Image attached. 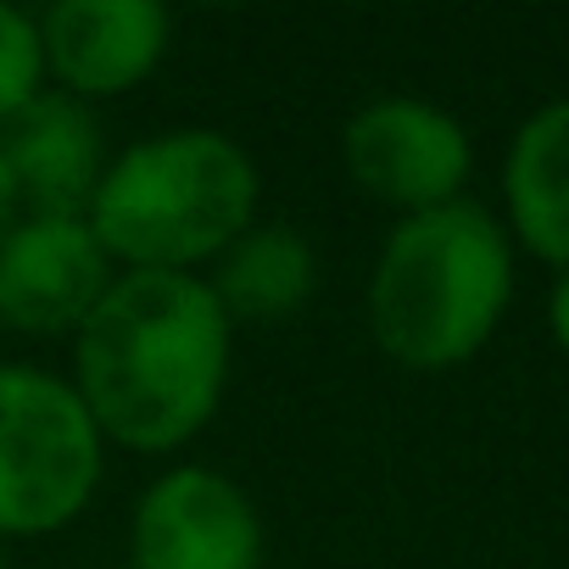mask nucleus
<instances>
[{"instance_id":"1","label":"nucleus","mask_w":569,"mask_h":569,"mask_svg":"<svg viewBox=\"0 0 569 569\" xmlns=\"http://www.w3.org/2000/svg\"><path fill=\"white\" fill-rule=\"evenodd\" d=\"M234 325L201 273H118L73 336V391L107 447L173 452L229 391Z\"/></svg>"},{"instance_id":"2","label":"nucleus","mask_w":569,"mask_h":569,"mask_svg":"<svg viewBox=\"0 0 569 569\" xmlns=\"http://www.w3.org/2000/svg\"><path fill=\"white\" fill-rule=\"evenodd\" d=\"M508 302V229L480 201H447L386 234L369 279V330L397 369L447 375L497 336Z\"/></svg>"},{"instance_id":"3","label":"nucleus","mask_w":569,"mask_h":569,"mask_svg":"<svg viewBox=\"0 0 569 569\" xmlns=\"http://www.w3.org/2000/svg\"><path fill=\"white\" fill-rule=\"evenodd\" d=\"M257 207L262 173L234 134L162 129L107 162L84 218L123 273H201Z\"/></svg>"},{"instance_id":"4","label":"nucleus","mask_w":569,"mask_h":569,"mask_svg":"<svg viewBox=\"0 0 569 569\" xmlns=\"http://www.w3.org/2000/svg\"><path fill=\"white\" fill-rule=\"evenodd\" d=\"M107 475V441L73 380L0 363V541L73 525Z\"/></svg>"},{"instance_id":"5","label":"nucleus","mask_w":569,"mask_h":569,"mask_svg":"<svg viewBox=\"0 0 569 569\" xmlns=\"http://www.w3.org/2000/svg\"><path fill=\"white\" fill-rule=\"evenodd\" d=\"M341 157L352 184L402 218L463 201V179L475 168L469 129L419 96H380L358 107L341 134Z\"/></svg>"},{"instance_id":"6","label":"nucleus","mask_w":569,"mask_h":569,"mask_svg":"<svg viewBox=\"0 0 569 569\" xmlns=\"http://www.w3.org/2000/svg\"><path fill=\"white\" fill-rule=\"evenodd\" d=\"M262 513L240 480L207 463L157 475L129 519L134 569H262Z\"/></svg>"},{"instance_id":"7","label":"nucleus","mask_w":569,"mask_h":569,"mask_svg":"<svg viewBox=\"0 0 569 569\" xmlns=\"http://www.w3.org/2000/svg\"><path fill=\"white\" fill-rule=\"evenodd\" d=\"M123 268L90 218H18L0 240V325L23 336H79Z\"/></svg>"},{"instance_id":"8","label":"nucleus","mask_w":569,"mask_h":569,"mask_svg":"<svg viewBox=\"0 0 569 569\" xmlns=\"http://www.w3.org/2000/svg\"><path fill=\"white\" fill-rule=\"evenodd\" d=\"M168 34L173 23L157 0H57L40 18L46 79L84 107L112 101L162 68Z\"/></svg>"},{"instance_id":"9","label":"nucleus","mask_w":569,"mask_h":569,"mask_svg":"<svg viewBox=\"0 0 569 569\" xmlns=\"http://www.w3.org/2000/svg\"><path fill=\"white\" fill-rule=\"evenodd\" d=\"M0 157L23 190V212L40 218H84L112 162L96 107L62 90H40L12 123H0Z\"/></svg>"},{"instance_id":"10","label":"nucleus","mask_w":569,"mask_h":569,"mask_svg":"<svg viewBox=\"0 0 569 569\" xmlns=\"http://www.w3.org/2000/svg\"><path fill=\"white\" fill-rule=\"evenodd\" d=\"M201 279L212 284L229 325H284L319 291V251L291 223L257 218L223 246V257Z\"/></svg>"},{"instance_id":"11","label":"nucleus","mask_w":569,"mask_h":569,"mask_svg":"<svg viewBox=\"0 0 569 569\" xmlns=\"http://www.w3.org/2000/svg\"><path fill=\"white\" fill-rule=\"evenodd\" d=\"M508 229L552 268H569V101L530 112L502 162Z\"/></svg>"},{"instance_id":"12","label":"nucleus","mask_w":569,"mask_h":569,"mask_svg":"<svg viewBox=\"0 0 569 569\" xmlns=\"http://www.w3.org/2000/svg\"><path fill=\"white\" fill-rule=\"evenodd\" d=\"M40 90H46L40 18L0 0V123H12Z\"/></svg>"},{"instance_id":"13","label":"nucleus","mask_w":569,"mask_h":569,"mask_svg":"<svg viewBox=\"0 0 569 569\" xmlns=\"http://www.w3.org/2000/svg\"><path fill=\"white\" fill-rule=\"evenodd\" d=\"M18 218H29V212H23V190H18V179H12L7 157H0V240H7V234L18 229Z\"/></svg>"},{"instance_id":"14","label":"nucleus","mask_w":569,"mask_h":569,"mask_svg":"<svg viewBox=\"0 0 569 569\" xmlns=\"http://www.w3.org/2000/svg\"><path fill=\"white\" fill-rule=\"evenodd\" d=\"M547 325H552V341H558V352L569 358V268H563V273H558V284H552Z\"/></svg>"},{"instance_id":"15","label":"nucleus","mask_w":569,"mask_h":569,"mask_svg":"<svg viewBox=\"0 0 569 569\" xmlns=\"http://www.w3.org/2000/svg\"><path fill=\"white\" fill-rule=\"evenodd\" d=\"M0 569H12V558H7V541H0Z\"/></svg>"}]
</instances>
